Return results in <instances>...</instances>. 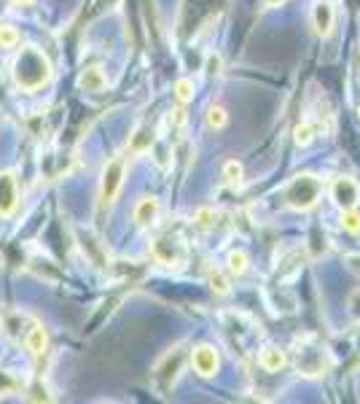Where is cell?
I'll return each mask as SVG.
<instances>
[{
    "instance_id": "6da1fadb",
    "label": "cell",
    "mask_w": 360,
    "mask_h": 404,
    "mask_svg": "<svg viewBox=\"0 0 360 404\" xmlns=\"http://www.w3.org/2000/svg\"><path fill=\"white\" fill-rule=\"evenodd\" d=\"M51 79V62L38 46H22L14 60V81L22 92H35Z\"/></svg>"
},
{
    "instance_id": "7a4b0ae2",
    "label": "cell",
    "mask_w": 360,
    "mask_h": 404,
    "mask_svg": "<svg viewBox=\"0 0 360 404\" xmlns=\"http://www.w3.org/2000/svg\"><path fill=\"white\" fill-rule=\"evenodd\" d=\"M322 194V181L312 173H301L285 186V202L293 210H309L315 208Z\"/></svg>"
},
{
    "instance_id": "3957f363",
    "label": "cell",
    "mask_w": 360,
    "mask_h": 404,
    "mask_svg": "<svg viewBox=\"0 0 360 404\" xmlns=\"http://www.w3.org/2000/svg\"><path fill=\"white\" fill-rule=\"evenodd\" d=\"M124 176H126V162L124 157H113L105 162L100 176V200L102 205H113L119 197L121 186H124Z\"/></svg>"
},
{
    "instance_id": "277c9868",
    "label": "cell",
    "mask_w": 360,
    "mask_h": 404,
    "mask_svg": "<svg viewBox=\"0 0 360 404\" xmlns=\"http://www.w3.org/2000/svg\"><path fill=\"white\" fill-rule=\"evenodd\" d=\"M17 205H19V183L17 176L11 170H3L0 173V219H8L17 213Z\"/></svg>"
},
{
    "instance_id": "5b68a950",
    "label": "cell",
    "mask_w": 360,
    "mask_h": 404,
    "mask_svg": "<svg viewBox=\"0 0 360 404\" xmlns=\"http://www.w3.org/2000/svg\"><path fill=\"white\" fill-rule=\"evenodd\" d=\"M191 366H194V372H197L199 378H213L220 366L218 350H215L210 343L197 345V348L191 350Z\"/></svg>"
},
{
    "instance_id": "8992f818",
    "label": "cell",
    "mask_w": 360,
    "mask_h": 404,
    "mask_svg": "<svg viewBox=\"0 0 360 404\" xmlns=\"http://www.w3.org/2000/svg\"><path fill=\"white\" fill-rule=\"evenodd\" d=\"M331 197L339 205L341 210H350V208H358L360 202V186L355 178L350 176H339L336 181L331 183Z\"/></svg>"
},
{
    "instance_id": "52a82bcc",
    "label": "cell",
    "mask_w": 360,
    "mask_h": 404,
    "mask_svg": "<svg viewBox=\"0 0 360 404\" xmlns=\"http://www.w3.org/2000/svg\"><path fill=\"white\" fill-rule=\"evenodd\" d=\"M334 24H336V8L331 0H318L312 6V27L320 38H328L334 33Z\"/></svg>"
},
{
    "instance_id": "ba28073f",
    "label": "cell",
    "mask_w": 360,
    "mask_h": 404,
    "mask_svg": "<svg viewBox=\"0 0 360 404\" xmlns=\"http://www.w3.org/2000/svg\"><path fill=\"white\" fill-rule=\"evenodd\" d=\"M79 86L83 92H89V95H97V92H102L108 86V76H105V70L100 65H89L79 76Z\"/></svg>"
},
{
    "instance_id": "9c48e42d",
    "label": "cell",
    "mask_w": 360,
    "mask_h": 404,
    "mask_svg": "<svg viewBox=\"0 0 360 404\" xmlns=\"http://www.w3.org/2000/svg\"><path fill=\"white\" fill-rule=\"evenodd\" d=\"M161 205L156 197H142L138 205H135V224L138 226H154L159 222Z\"/></svg>"
},
{
    "instance_id": "30bf717a",
    "label": "cell",
    "mask_w": 360,
    "mask_h": 404,
    "mask_svg": "<svg viewBox=\"0 0 360 404\" xmlns=\"http://www.w3.org/2000/svg\"><path fill=\"white\" fill-rule=\"evenodd\" d=\"M24 348L30 350V356H43V353H46V348H49V334H46V329H43L40 323H33L30 332L24 334Z\"/></svg>"
},
{
    "instance_id": "8fae6325",
    "label": "cell",
    "mask_w": 360,
    "mask_h": 404,
    "mask_svg": "<svg viewBox=\"0 0 360 404\" xmlns=\"http://www.w3.org/2000/svg\"><path fill=\"white\" fill-rule=\"evenodd\" d=\"M259 364H261V369H266V372H280L282 366H285V350L277 348V345H266V348L261 350Z\"/></svg>"
},
{
    "instance_id": "7c38bea8",
    "label": "cell",
    "mask_w": 360,
    "mask_h": 404,
    "mask_svg": "<svg viewBox=\"0 0 360 404\" xmlns=\"http://www.w3.org/2000/svg\"><path fill=\"white\" fill-rule=\"evenodd\" d=\"M154 254H156V259L164 264H178L180 262V248L175 240H170V238H159V240L154 242Z\"/></svg>"
},
{
    "instance_id": "4fadbf2b",
    "label": "cell",
    "mask_w": 360,
    "mask_h": 404,
    "mask_svg": "<svg viewBox=\"0 0 360 404\" xmlns=\"http://www.w3.org/2000/svg\"><path fill=\"white\" fill-rule=\"evenodd\" d=\"M226 264H229V272H231V275H245V272H247V267H250V256H247V251L237 248V251H231V254H229Z\"/></svg>"
},
{
    "instance_id": "5bb4252c",
    "label": "cell",
    "mask_w": 360,
    "mask_h": 404,
    "mask_svg": "<svg viewBox=\"0 0 360 404\" xmlns=\"http://www.w3.org/2000/svg\"><path fill=\"white\" fill-rule=\"evenodd\" d=\"M204 121H207V127H210V130H223V127H226V121H229V114H226V108H223V105H210V108H207V114H204Z\"/></svg>"
},
{
    "instance_id": "9a60e30c",
    "label": "cell",
    "mask_w": 360,
    "mask_h": 404,
    "mask_svg": "<svg viewBox=\"0 0 360 404\" xmlns=\"http://www.w3.org/2000/svg\"><path fill=\"white\" fill-rule=\"evenodd\" d=\"M194 95H197V84L191 79H178L175 81V100L178 102H191L194 100Z\"/></svg>"
},
{
    "instance_id": "2e32d148",
    "label": "cell",
    "mask_w": 360,
    "mask_h": 404,
    "mask_svg": "<svg viewBox=\"0 0 360 404\" xmlns=\"http://www.w3.org/2000/svg\"><path fill=\"white\" fill-rule=\"evenodd\" d=\"M341 229L350 232V235H360V210L358 208H350V210H341Z\"/></svg>"
},
{
    "instance_id": "e0dca14e",
    "label": "cell",
    "mask_w": 360,
    "mask_h": 404,
    "mask_svg": "<svg viewBox=\"0 0 360 404\" xmlns=\"http://www.w3.org/2000/svg\"><path fill=\"white\" fill-rule=\"evenodd\" d=\"M19 40L22 36L14 24H0V49H17Z\"/></svg>"
},
{
    "instance_id": "ac0fdd59",
    "label": "cell",
    "mask_w": 360,
    "mask_h": 404,
    "mask_svg": "<svg viewBox=\"0 0 360 404\" xmlns=\"http://www.w3.org/2000/svg\"><path fill=\"white\" fill-rule=\"evenodd\" d=\"M293 141H296V146H309V143L315 141V127L309 124V121H301L299 127L293 130Z\"/></svg>"
},
{
    "instance_id": "d6986e66",
    "label": "cell",
    "mask_w": 360,
    "mask_h": 404,
    "mask_svg": "<svg viewBox=\"0 0 360 404\" xmlns=\"http://www.w3.org/2000/svg\"><path fill=\"white\" fill-rule=\"evenodd\" d=\"M242 173H245V170H242V164L237 160H229L226 164H223V178L231 183V186H240Z\"/></svg>"
},
{
    "instance_id": "ffe728a7",
    "label": "cell",
    "mask_w": 360,
    "mask_h": 404,
    "mask_svg": "<svg viewBox=\"0 0 360 404\" xmlns=\"http://www.w3.org/2000/svg\"><path fill=\"white\" fill-rule=\"evenodd\" d=\"M210 288H213L215 294H220V297H226V294L231 291V286H229V281H226V275H220L218 270L210 272Z\"/></svg>"
},
{
    "instance_id": "44dd1931",
    "label": "cell",
    "mask_w": 360,
    "mask_h": 404,
    "mask_svg": "<svg viewBox=\"0 0 360 404\" xmlns=\"http://www.w3.org/2000/svg\"><path fill=\"white\" fill-rule=\"evenodd\" d=\"M213 219H215V213H213L210 208H199V210L194 213V222L199 224V226H204V229H207V226L213 224Z\"/></svg>"
},
{
    "instance_id": "7402d4cb",
    "label": "cell",
    "mask_w": 360,
    "mask_h": 404,
    "mask_svg": "<svg viewBox=\"0 0 360 404\" xmlns=\"http://www.w3.org/2000/svg\"><path fill=\"white\" fill-rule=\"evenodd\" d=\"M27 399H30V402H51V396H49V391H46V388H40V385H35V388H30V394H27Z\"/></svg>"
},
{
    "instance_id": "603a6c76",
    "label": "cell",
    "mask_w": 360,
    "mask_h": 404,
    "mask_svg": "<svg viewBox=\"0 0 360 404\" xmlns=\"http://www.w3.org/2000/svg\"><path fill=\"white\" fill-rule=\"evenodd\" d=\"M218 68H220L218 57H210V62H207V73H210V76H218V73H220Z\"/></svg>"
},
{
    "instance_id": "cb8c5ba5",
    "label": "cell",
    "mask_w": 360,
    "mask_h": 404,
    "mask_svg": "<svg viewBox=\"0 0 360 404\" xmlns=\"http://www.w3.org/2000/svg\"><path fill=\"white\" fill-rule=\"evenodd\" d=\"M11 3H17V6H30V3H35V0H11Z\"/></svg>"
},
{
    "instance_id": "d4e9b609",
    "label": "cell",
    "mask_w": 360,
    "mask_h": 404,
    "mask_svg": "<svg viewBox=\"0 0 360 404\" xmlns=\"http://www.w3.org/2000/svg\"><path fill=\"white\" fill-rule=\"evenodd\" d=\"M358 60H360V46H358Z\"/></svg>"
},
{
    "instance_id": "484cf974",
    "label": "cell",
    "mask_w": 360,
    "mask_h": 404,
    "mask_svg": "<svg viewBox=\"0 0 360 404\" xmlns=\"http://www.w3.org/2000/svg\"><path fill=\"white\" fill-rule=\"evenodd\" d=\"M358 114H360V108H358Z\"/></svg>"
}]
</instances>
